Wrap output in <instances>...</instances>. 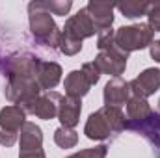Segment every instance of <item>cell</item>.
<instances>
[{"label":"cell","instance_id":"obj_14","mask_svg":"<svg viewBox=\"0 0 160 158\" xmlns=\"http://www.w3.org/2000/svg\"><path fill=\"white\" fill-rule=\"evenodd\" d=\"M19 151H30V149H43V130L39 125L26 121L19 132Z\"/></svg>","mask_w":160,"mask_h":158},{"label":"cell","instance_id":"obj_8","mask_svg":"<svg viewBox=\"0 0 160 158\" xmlns=\"http://www.w3.org/2000/svg\"><path fill=\"white\" fill-rule=\"evenodd\" d=\"M62 32L67 34V36H71V37H75V39H78V41H84V39H88V37H93L97 34V28H95V24H93L88 9L82 7V9H78L75 15H71L65 21V26H63Z\"/></svg>","mask_w":160,"mask_h":158},{"label":"cell","instance_id":"obj_26","mask_svg":"<svg viewBox=\"0 0 160 158\" xmlns=\"http://www.w3.org/2000/svg\"><path fill=\"white\" fill-rule=\"evenodd\" d=\"M19 140V132H11V130H0V145L4 147H13Z\"/></svg>","mask_w":160,"mask_h":158},{"label":"cell","instance_id":"obj_5","mask_svg":"<svg viewBox=\"0 0 160 158\" xmlns=\"http://www.w3.org/2000/svg\"><path fill=\"white\" fill-rule=\"evenodd\" d=\"M39 58L32 54H15L9 56L4 62V75L6 78L11 77H21V78H36L38 77V67H39Z\"/></svg>","mask_w":160,"mask_h":158},{"label":"cell","instance_id":"obj_11","mask_svg":"<svg viewBox=\"0 0 160 158\" xmlns=\"http://www.w3.org/2000/svg\"><path fill=\"white\" fill-rule=\"evenodd\" d=\"M95 28H97V34L101 30H106V28H112L114 24V9H116V4H110V2H99V0H89L88 6H86Z\"/></svg>","mask_w":160,"mask_h":158},{"label":"cell","instance_id":"obj_12","mask_svg":"<svg viewBox=\"0 0 160 158\" xmlns=\"http://www.w3.org/2000/svg\"><path fill=\"white\" fill-rule=\"evenodd\" d=\"M62 75H63V71H62V65L60 63L41 60L39 67H38V77H36V80L39 84L41 91H52L60 84Z\"/></svg>","mask_w":160,"mask_h":158},{"label":"cell","instance_id":"obj_20","mask_svg":"<svg viewBox=\"0 0 160 158\" xmlns=\"http://www.w3.org/2000/svg\"><path fill=\"white\" fill-rule=\"evenodd\" d=\"M41 6L50 15H62V17H65L71 11L73 2L71 0H41Z\"/></svg>","mask_w":160,"mask_h":158},{"label":"cell","instance_id":"obj_30","mask_svg":"<svg viewBox=\"0 0 160 158\" xmlns=\"http://www.w3.org/2000/svg\"><path fill=\"white\" fill-rule=\"evenodd\" d=\"M157 153H158V155H157V158H160V151H157Z\"/></svg>","mask_w":160,"mask_h":158},{"label":"cell","instance_id":"obj_13","mask_svg":"<svg viewBox=\"0 0 160 158\" xmlns=\"http://www.w3.org/2000/svg\"><path fill=\"white\" fill-rule=\"evenodd\" d=\"M80 112H82V99H75V97H67L65 95L60 101L58 121L62 123V126L75 128L80 121Z\"/></svg>","mask_w":160,"mask_h":158},{"label":"cell","instance_id":"obj_28","mask_svg":"<svg viewBox=\"0 0 160 158\" xmlns=\"http://www.w3.org/2000/svg\"><path fill=\"white\" fill-rule=\"evenodd\" d=\"M149 54H151V58H153L155 62H158L160 63V41H153V43H151V47H149Z\"/></svg>","mask_w":160,"mask_h":158},{"label":"cell","instance_id":"obj_3","mask_svg":"<svg viewBox=\"0 0 160 158\" xmlns=\"http://www.w3.org/2000/svg\"><path fill=\"white\" fill-rule=\"evenodd\" d=\"M153 37H155V32L151 30L147 22L128 24V26H121L116 30V45L128 54L151 47Z\"/></svg>","mask_w":160,"mask_h":158},{"label":"cell","instance_id":"obj_17","mask_svg":"<svg viewBox=\"0 0 160 158\" xmlns=\"http://www.w3.org/2000/svg\"><path fill=\"white\" fill-rule=\"evenodd\" d=\"M125 106H127V116H125L127 121H142L153 112L147 99H142V97H132L130 95V99Z\"/></svg>","mask_w":160,"mask_h":158},{"label":"cell","instance_id":"obj_29","mask_svg":"<svg viewBox=\"0 0 160 158\" xmlns=\"http://www.w3.org/2000/svg\"><path fill=\"white\" fill-rule=\"evenodd\" d=\"M158 114H160V99H158Z\"/></svg>","mask_w":160,"mask_h":158},{"label":"cell","instance_id":"obj_25","mask_svg":"<svg viewBox=\"0 0 160 158\" xmlns=\"http://www.w3.org/2000/svg\"><path fill=\"white\" fill-rule=\"evenodd\" d=\"M80 71L86 75V78L89 80V84H91V86H95V84L99 82V78H101V75H102V73L99 71V67H97L93 62H88V63H84Z\"/></svg>","mask_w":160,"mask_h":158},{"label":"cell","instance_id":"obj_19","mask_svg":"<svg viewBox=\"0 0 160 158\" xmlns=\"http://www.w3.org/2000/svg\"><path fill=\"white\" fill-rule=\"evenodd\" d=\"M54 143L60 149H73L78 143V132L75 128H67V126H58L54 130Z\"/></svg>","mask_w":160,"mask_h":158},{"label":"cell","instance_id":"obj_1","mask_svg":"<svg viewBox=\"0 0 160 158\" xmlns=\"http://www.w3.org/2000/svg\"><path fill=\"white\" fill-rule=\"evenodd\" d=\"M125 114L121 108L102 106L97 112L89 114L84 126V134L88 140L93 141H106L116 138L125 130Z\"/></svg>","mask_w":160,"mask_h":158},{"label":"cell","instance_id":"obj_9","mask_svg":"<svg viewBox=\"0 0 160 158\" xmlns=\"http://www.w3.org/2000/svg\"><path fill=\"white\" fill-rule=\"evenodd\" d=\"M128 87H130V95L132 97L147 99V97L155 95L160 89V69L149 67V69L142 71L136 78L128 82Z\"/></svg>","mask_w":160,"mask_h":158},{"label":"cell","instance_id":"obj_22","mask_svg":"<svg viewBox=\"0 0 160 158\" xmlns=\"http://www.w3.org/2000/svg\"><path fill=\"white\" fill-rule=\"evenodd\" d=\"M116 43V30L112 28H106V30H101L97 34V48L99 52L101 50H110Z\"/></svg>","mask_w":160,"mask_h":158},{"label":"cell","instance_id":"obj_24","mask_svg":"<svg viewBox=\"0 0 160 158\" xmlns=\"http://www.w3.org/2000/svg\"><path fill=\"white\" fill-rule=\"evenodd\" d=\"M147 24L153 32H160V2H153L147 11Z\"/></svg>","mask_w":160,"mask_h":158},{"label":"cell","instance_id":"obj_10","mask_svg":"<svg viewBox=\"0 0 160 158\" xmlns=\"http://www.w3.org/2000/svg\"><path fill=\"white\" fill-rule=\"evenodd\" d=\"M102 99H104V106H114V108H121L128 102L130 99V87L128 82L118 77V78H110L104 86L102 91Z\"/></svg>","mask_w":160,"mask_h":158},{"label":"cell","instance_id":"obj_15","mask_svg":"<svg viewBox=\"0 0 160 158\" xmlns=\"http://www.w3.org/2000/svg\"><path fill=\"white\" fill-rule=\"evenodd\" d=\"M24 123H26V114L21 106L9 104V106H4L0 110V130L21 132Z\"/></svg>","mask_w":160,"mask_h":158},{"label":"cell","instance_id":"obj_7","mask_svg":"<svg viewBox=\"0 0 160 158\" xmlns=\"http://www.w3.org/2000/svg\"><path fill=\"white\" fill-rule=\"evenodd\" d=\"M62 97L63 95H60L58 91H45L32 104H28L24 108V114L26 116L32 114L38 119H43V121H50V119L58 117V108H60Z\"/></svg>","mask_w":160,"mask_h":158},{"label":"cell","instance_id":"obj_27","mask_svg":"<svg viewBox=\"0 0 160 158\" xmlns=\"http://www.w3.org/2000/svg\"><path fill=\"white\" fill-rule=\"evenodd\" d=\"M19 158H47L43 149H30V151H19Z\"/></svg>","mask_w":160,"mask_h":158},{"label":"cell","instance_id":"obj_21","mask_svg":"<svg viewBox=\"0 0 160 158\" xmlns=\"http://www.w3.org/2000/svg\"><path fill=\"white\" fill-rule=\"evenodd\" d=\"M58 48H60V52L65 54V56H77L80 50H82V41L75 39V37H71V36H67V34L62 32Z\"/></svg>","mask_w":160,"mask_h":158},{"label":"cell","instance_id":"obj_18","mask_svg":"<svg viewBox=\"0 0 160 158\" xmlns=\"http://www.w3.org/2000/svg\"><path fill=\"white\" fill-rule=\"evenodd\" d=\"M149 6H151V2H142V0H125V2L116 4L121 15L127 19H140V17L147 15Z\"/></svg>","mask_w":160,"mask_h":158},{"label":"cell","instance_id":"obj_23","mask_svg":"<svg viewBox=\"0 0 160 158\" xmlns=\"http://www.w3.org/2000/svg\"><path fill=\"white\" fill-rule=\"evenodd\" d=\"M106 155H108V147L106 145H97V147L78 151V153H75V155H71L67 158H106Z\"/></svg>","mask_w":160,"mask_h":158},{"label":"cell","instance_id":"obj_2","mask_svg":"<svg viewBox=\"0 0 160 158\" xmlns=\"http://www.w3.org/2000/svg\"><path fill=\"white\" fill-rule=\"evenodd\" d=\"M28 24H30V34L41 47L50 48V50L58 48L62 30L58 28L54 17L43 9L41 0L28 4Z\"/></svg>","mask_w":160,"mask_h":158},{"label":"cell","instance_id":"obj_4","mask_svg":"<svg viewBox=\"0 0 160 158\" xmlns=\"http://www.w3.org/2000/svg\"><path fill=\"white\" fill-rule=\"evenodd\" d=\"M127 60H128V52H125L121 47L114 43V47L110 50H101L95 56L93 63L99 67L101 73L110 75L112 78H118L127 69Z\"/></svg>","mask_w":160,"mask_h":158},{"label":"cell","instance_id":"obj_16","mask_svg":"<svg viewBox=\"0 0 160 158\" xmlns=\"http://www.w3.org/2000/svg\"><path fill=\"white\" fill-rule=\"evenodd\" d=\"M63 87H65V95L67 97L82 99L84 95L89 93L91 84H89V80L86 78V75L82 71H71L63 80Z\"/></svg>","mask_w":160,"mask_h":158},{"label":"cell","instance_id":"obj_6","mask_svg":"<svg viewBox=\"0 0 160 158\" xmlns=\"http://www.w3.org/2000/svg\"><path fill=\"white\" fill-rule=\"evenodd\" d=\"M125 128L140 134L153 149L160 151V114L158 112H151L142 121H127L125 119Z\"/></svg>","mask_w":160,"mask_h":158}]
</instances>
